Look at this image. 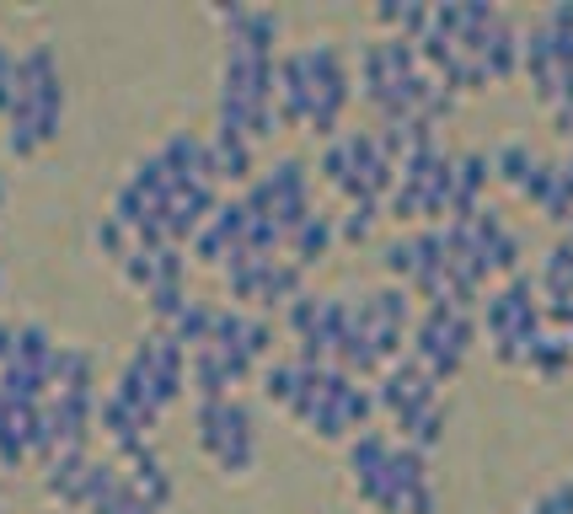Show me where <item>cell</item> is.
<instances>
[{"instance_id": "15", "label": "cell", "mask_w": 573, "mask_h": 514, "mask_svg": "<svg viewBox=\"0 0 573 514\" xmlns=\"http://www.w3.org/2000/svg\"><path fill=\"white\" fill-rule=\"evenodd\" d=\"M536 510L541 514H573V477L569 482H558V488H547V493L536 499Z\"/></svg>"}, {"instance_id": "5", "label": "cell", "mask_w": 573, "mask_h": 514, "mask_svg": "<svg viewBox=\"0 0 573 514\" xmlns=\"http://www.w3.org/2000/svg\"><path fill=\"white\" fill-rule=\"evenodd\" d=\"M483 332H488V343H493V354H499L504 365H525V359H531V348H536L541 332H547L541 290H536L531 273H514V279H504V284L488 295V306H483Z\"/></svg>"}, {"instance_id": "7", "label": "cell", "mask_w": 573, "mask_h": 514, "mask_svg": "<svg viewBox=\"0 0 573 514\" xmlns=\"http://www.w3.org/2000/svg\"><path fill=\"white\" fill-rule=\"evenodd\" d=\"M472 343H477V321H472V311H461V306H424L413 317V332H407V354L435 381H450L466 365Z\"/></svg>"}, {"instance_id": "16", "label": "cell", "mask_w": 573, "mask_h": 514, "mask_svg": "<svg viewBox=\"0 0 573 514\" xmlns=\"http://www.w3.org/2000/svg\"><path fill=\"white\" fill-rule=\"evenodd\" d=\"M569 242H573V220H569Z\"/></svg>"}, {"instance_id": "12", "label": "cell", "mask_w": 573, "mask_h": 514, "mask_svg": "<svg viewBox=\"0 0 573 514\" xmlns=\"http://www.w3.org/2000/svg\"><path fill=\"white\" fill-rule=\"evenodd\" d=\"M488 167H493V178H499L504 188L520 193L525 183H531V172L541 167V156H536V150H531L525 139H504V145H499V150L488 156Z\"/></svg>"}, {"instance_id": "13", "label": "cell", "mask_w": 573, "mask_h": 514, "mask_svg": "<svg viewBox=\"0 0 573 514\" xmlns=\"http://www.w3.org/2000/svg\"><path fill=\"white\" fill-rule=\"evenodd\" d=\"M381 209H386V204H354V209H349V220L338 225V236H343V242H365V236L376 231Z\"/></svg>"}, {"instance_id": "10", "label": "cell", "mask_w": 573, "mask_h": 514, "mask_svg": "<svg viewBox=\"0 0 573 514\" xmlns=\"http://www.w3.org/2000/svg\"><path fill=\"white\" fill-rule=\"evenodd\" d=\"M536 290L547 295V311H558V306H573V242H558L552 253L541 257Z\"/></svg>"}, {"instance_id": "11", "label": "cell", "mask_w": 573, "mask_h": 514, "mask_svg": "<svg viewBox=\"0 0 573 514\" xmlns=\"http://www.w3.org/2000/svg\"><path fill=\"white\" fill-rule=\"evenodd\" d=\"M332 242H338V225H332V215H321V209H317V215H312L301 231H290V242H284V257L306 268V262H321V253H327Z\"/></svg>"}, {"instance_id": "4", "label": "cell", "mask_w": 573, "mask_h": 514, "mask_svg": "<svg viewBox=\"0 0 573 514\" xmlns=\"http://www.w3.org/2000/svg\"><path fill=\"white\" fill-rule=\"evenodd\" d=\"M193 440L204 450V461L225 477H247L257 466V418L242 396H198Z\"/></svg>"}, {"instance_id": "3", "label": "cell", "mask_w": 573, "mask_h": 514, "mask_svg": "<svg viewBox=\"0 0 573 514\" xmlns=\"http://www.w3.org/2000/svg\"><path fill=\"white\" fill-rule=\"evenodd\" d=\"M64 124V81H60V60L49 44L22 49L16 60V97L5 113V150L11 156H38L44 145L60 139Z\"/></svg>"}, {"instance_id": "17", "label": "cell", "mask_w": 573, "mask_h": 514, "mask_svg": "<svg viewBox=\"0 0 573 514\" xmlns=\"http://www.w3.org/2000/svg\"><path fill=\"white\" fill-rule=\"evenodd\" d=\"M0 284H5V273H0Z\"/></svg>"}, {"instance_id": "8", "label": "cell", "mask_w": 573, "mask_h": 514, "mask_svg": "<svg viewBox=\"0 0 573 514\" xmlns=\"http://www.w3.org/2000/svg\"><path fill=\"white\" fill-rule=\"evenodd\" d=\"M225 290H231V301H242V311L247 306H290L295 295H301V262H290V257H236L225 273Z\"/></svg>"}, {"instance_id": "2", "label": "cell", "mask_w": 573, "mask_h": 514, "mask_svg": "<svg viewBox=\"0 0 573 514\" xmlns=\"http://www.w3.org/2000/svg\"><path fill=\"white\" fill-rule=\"evenodd\" d=\"M354 97V70L343 60L338 44H301L290 54H279V75H273V102H279V124H301L332 139L338 119Z\"/></svg>"}, {"instance_id": "9", "label": "cell", "mask_w": 573, "mask_h": 514, "mask_svg": "<svg viewBox=\"0 0 573 514\" xmlns=\"http://www.w3.org/2000/svg\"><path fill=\"white\" fill-rule=\"evenodd\" d=\"M209 167H215V183H253V145H247L242 134L215 128V139H209Z\"/></svg>"}, {"instance_id": "14", "label": "cell", "mask_w": 573, "mask_h": 514, "mask_svg": "<svg viewBox=\"0 0 573 514\" xmlns=\"http://www.w3.org/2000/svg\"><path fill=\"white\" fill-rule=\"evenodd\" d=\"M16 60H22V54L0 44V119L11 113V97H16Z\"/></svg>"}, {"instance_id": "6", "label": "cell", "mask_w": 573, "mask_h": 514, "mask_svg": "<svg viewBox=\"0 0 573 514\" xmlns=\"http://www.w3.org/2000/svg\"><path fill=\"white\" fill-rule=\"evenodd\" d=\"M242 204L253 209L257 220H268L284 242H290V231H301L312 215H317V204H312V178H306V161H295V156H284V161H273L268 172H257L247 193H242Z\"/></svg>"}, {"instance_id": "1", "label": "cell", "mask_w": 573, "mask_h": 514, "mask_svg": "<svg viewBox=\"0 0 573 514\" xmlns=\"http://www.w3.org/2000/svg\"><path fill=\"white\" fill-rule=\"evenodd\" d=\"M349 488L370 514H435V482L429 455L402 445L386 429H365L349 440Z\"/></svg>"}]
</instances>
